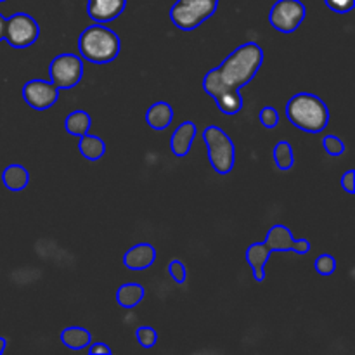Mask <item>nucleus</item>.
Returning a JSON list of instances; mask_svg holds the SVG:
<instances>
[{
    "mask_svg": "<svg viewBox=\"0 0 355 355\" xmlns=\"http://www.w3.org/2000/svg\"><path fill=\"white\" fill-rule=\"evenodd\" d=\"M263 64V51L257 42H246L232 51L220 66L210 69L203 78V89L210 97L227 90H239L248 85Z\"/></svg>",
    "mask_w": 355,
    "mask_h": 355,
    "instance_id": "1",
    "label": "nucleus"
},
{
    "mask_svg": "<svg viewBox=\"0 0 355 355\" xmlns=\"http://www.w3.org/2000/svg\"><path fill=\"white\" fill-rule=\"evenodd\" d=\"M286 114L295 127L309 134H318L329 123L328 106L314 94H295L286 104Z\"/></svg>",
    "mask_w": 355,
    "mask_h": 355,
    "instance_id": "2",
    "label": "nucleus"
},
{
    "mask_svg": "<svg viewBox=\"0 0 355 355\" xmlns=\"http://www.w3.org/2000/svg\"><path fill=\"white\" fill-rule=\"evenodd\" d=\"M80 55L94 64H107L114 61L121 51L120 37L103 23L85 28L78 40Z\"/></svg>",
    "mask_w": 355,
    "mask_h": 355,
    "instance_id": "3",
    "label": "nucleus"
},
{
    "mask_svg": "<svg viewBox=\"0 0 355 355\" xmlns=\"http://www.w3.org/2000/svg\"><path fill=\"white\" fill-rule=\"evenodd\" d=\"M203 139L208 149V162H210L211 168L222 175L231 172L236 163V148L232 139L217 125H210L205 128Z\"/></svg>",
    "mask_w": 355,
    "mask_h": 355,
    "instance_id": "4",
    "label": "nucleus"
},
{
    "mask_svg": "<svg viewBox=\"0 0 355 355\" xmlns=\"http://www.w3.org/2000/svg\"><path fill=\"white\" fill-rule=\"evenodd\" d=\"M218 0H177L170 9V21L182 31H193L210 19Z\"/></svg>",
    "mask_w": 355,
    "mask_h": 355,
    "instance_id": "5",
    "label": "nucleus"
},
{
    "mask_svg": "<svg viewBox=\"0 0 355 355\" xmlns=\"http://www.w3.org/2000/svg\"><path fill=\"white\" fill-rule=\"evenodd\" d=\"M40 37V26L30 14L16 12L6 21L3 40L14 49H26L33 45Z\"/></svg>",
    "mask_w": 355,
    "mask_h": 355,
    "instance_id": "6",
    "label": "nucleus"
},
{
    "mask_svg": "<svg viewBox=\"0 0 355 355\" xmlns=\"http://www.w3.org/2000/svg\"><path fill=\"white\" fill-rule=\"evenodd\" d=\"M49 76L51 82L61 89H73L82 82L83 76V62L76 54H59L49 64Z\"/></svg>",
    "mask_w": 355,
    "mask_h": 355,
    "instance_id": "7",
    "label": "nucleus"
},
{
    "mask_svg": "<svg viewBox=\"0 0 355 355\" xmlns=\"http://www.w3.org/2000/svg\"><path fill=\"white\" fill-rule=\"evenodd\" d=\"M307 7L300 0H277L269 12V23L281 33H293L305 21Z\"/></svg>",
    "mask_w": 355,
    "mask_h": 355,
    "instance_id": "8",
    "label": "nucleus"
},
{
    "mask_svg": "<svg viewBox=\"0 0 355 355\" xmlns=\"http://www.w3.org/2000/svg\"><path fill=\"white\" fill-rule=\"evenodd\" d=\"M23 99L31 110L45 111L59 99V89L47 80H30L23 85Z\"/></svg>",
    "mask_w": 355,
    "mask_h": 355,
    "instance_id": "9",
    "label": "nucleus"
},
{
    "mask_svg": "<svg viewBox=\"0 0 355 355\" xmlns=\"http://www.w3.org/2000/svg\"><path fill=\"white\" fill-rule=\"evenodd\" d=\"M263 243L270 252H295L298 255H305L311 252L309 239H295L291 236L290 227L283 224H276L269 229Z\"/></svg>",
    "mask_w": 355,
    "mask_h": 355,
    "instance_id": "10",
    "label": "nucleus"
},
{
    "mask_svg": "<svg viewBox=\"0 0 355 355\" xmlns=\"http://www.w3.org/2000/svg\"><path fill=\"white\" fill-rule=\"evenodd\" d=\"M127 7V0H87V14L96 23L116 19Z\"/></svg>",
    "mask_w": 355,
    "mask_h": 355,
    "instance_id": "11",
    "label": "nucleus"
},
{
    "mask_svg": "<svg viewBox=\"0 0 355 355\" xmlns=\"http://www.w3.org/2000/svg\"><path fill=\"white\" fill-rule=\"evenodd\" d=\"M156 248L149 243H139L127 250L123 255V266L130 270H144L155 263Z\"/></svg>",
    "mask_w": 355,
    "mask_h": 355,
    "instance_id": "12",
    "label": "nucleus"
},
{
    "mask_svg": "<svg viewBox=\"0 0 355 355\" xmlns=\"http://www.w3.org/2000/svg\"><path fill=\"white\" fill-rule=\"evenodd\" d=\"M196 134V123H193V121H184V123H180L172 134V139H170V151L175 156H179V158H184L191 151V148H193Z\"/></svg>",
    "mask_w": 355,
    "mask_h": 355,
    "instance_id": "13",
    "label": "nucleus"
},
{
    "mask_svg": "<svg viewBox=\"0 0 355 355\" xmlns=\"http://www.w3.org/2000/svg\"><path fill=\"white\" fill-rule=\"evenodd\" d=\"M270 250L267 248L266 243H253L246 248V262L250 263L253 270V277L255 281H263L266 279V266L269 262Z\"/></svg>",
    "mask_w": 355,
    "mask_h": 355,
    "instance_id": "14",
    "label": "nucleus"
},
{
    "mask_svg": "<svg viewBox=\"0 0 355 355\" xmlns=\"http://www.w3.org/2000/svg\"><path fill=\"white\" fill-rule=\"evenodd\" d=\"M173 120V110L166 101H158L153 104L146 113V123L153 128V130H165L170 127Z\"/></svg>",
    "mask_w": 355,
    "mask_h": 355,
    "instance_id": "15",
    "label": "nucleus"
},
{
    "mask_svg": "<svg viewBox=\"0 0 355 355\" xmlns=\"http://www.w3.org/2000/svg\"><path fill=\"white\" fill-rule=\"evenodd\" d=\"M2 182L7 189L17 193V191L26 189V186L30 184V172L23 165L14 163V165H9L3 168Z\"/></svg>",
    "mask_w": 355,
    "mask_h": 355,
    "instance_id": "16",
    "label": "nucleus"
},
{
    "mask_svg": "<svg viewBox=\"0 0 355 355\" xmlns=\"http://www.w3.org/2000/svg\"><path fill=\"white\" fill-rule=\"evenodd\" d=\"M144 286L139 283H125L116 291V304L123 309H134L144 300Z\"/></svg>",
    "mask_w": 355,
    "mask_h": 355,
    "instance_id": "17",
    "label": "nucleus"
},
{
    "mask_svg": "<svg viewBox=\"0 0 355 355\" xmlns=\"http://www.w3.org/2000/svg\"><path fill=\"white\" fill-rule=\"evenodd\" d=\"M92 336L85 328L80 326H69L61 331V343L71 350H83L90 345Z\"/></svg>",
    "mask_w": 355,
    "mask_h": 355,
    "instance_id": "18",
    "label": "nucleus"
},
{
    "mask_svg": "<svg viewBox=\"0 0 355 355\" xmlns=\"http://www.w3.org/2000/svg\"><path fill=\"white\" fill-rule=\"evenodd\" d=\"M78 139V149L83 158L89 159V162H97V159L103 158L104 153H106V144H104L103 139L92 134H85Z\"/></svg>",
    "mask_w": 355,
    "mask_h": 355,
    "instance_id": "19",
    "label": "nucleus"
},
{
    "mask_svg": "<svg viewBox=\"0 0 355 355\" xmlns=\"http://www.w3.org/2000/svg\"><path fill=\"white\" fill-rule=\"evenodd\" d=\"M90 125H92V118H90V114L83 110L71 111V113L66 116L64 121L66 130H68V134L73 135V137H82V135L89 134Z\"/></svg>",
    "mask_w": 355,
    "mask_h": 355,
    "instance_id": "20",
    "label": "nucleus"
},
{
    "mask_svg": "<svg viewBox=\"0 0 355 355\" xmlns=\"http://www.w3.org/2000/svg\"><path fill=\"white\" fill-rule=\"evenodd\" d=\"M215 103L224 114H236L243 110L245 101H243L239 90H227V92H222L220 96L215 97Z\"/></svg>",
    "mask_w": 355,
    "mask_h": 355,
    "instance_id": "21",
    "label": "nucleus"
},
{
    "mask_svg": "<svg viewBox=\"0 0 355 355\" xmlns=\"http://www.w3.org/2000/svg\"><path fill=\"white\" fill-rule=\"evenodd\" d=\"M274 162L279 170H290L295 165L293 148L288 141H279L274 148Z\"/></svg>",
    "mask_w": 355,
    "mask_h": 355,
    "instance_id": "22",
    "label": "nucleus"
},
{
    "mask_svg": "<svg viewBox=\"0 0 355 355\" xmlns=\"http://www.w3.org/2000/svg\"><path fill=\"white\" fill-rule=\"evenodd\" d=\"M135 338H137L139 345H141L142 349H153V347L156 345V342H158V333H156V329L151 328V326H141V328H137V331H135Z\"/></svg>",
    "mask_w": 355,
    "mask_h": 355,
    "instance_id": "23",
    "label": "nucleus"
},
{
    "mask_svg": "<svg viewBox=\"0 0 355 355\" xmlns=\"http://www.w3.org/2000/svg\"><path fill=\"white\" fill-rule=\"evenodd\" d=\"M315 270H318V272L324 277L333 276L336 270L335 257L329 255V253H321V255L315 259Z\"/></svg>",
    "mask_w": 355,
    "mask_h": 355,
    "instance_id": "24",
    "label": "nucleus"
},
{
    "mask_svg": "<svg viewBox=\"0 0 355 355\" xmlns=\"http://www.w3.org/2000/svg\"><path fill=\"white\" fill-rule=\"evenodd\" d=\"M322 148L329 156H340L345 153V142L336 135H324L322 137Z\"/></svg>",
    "mask_w": 355,
    "mask_h": 355,
    "instance_id": "25",
    "label": "nucleus"
},
{
    "mask_svg": "<svg viewBox=\"0 0 355 355\" xmlns=\"http://www.w3.org/2000/svg\"><path fill=\"white\" fill-rule=\"evenodd\" d=\"M260 123L266 128H276L279 125V113H277L276 107L266 106L260 110Z\"/></svg>",
    "mask_w": 355,
    "mask_h": 355,
    "instance_id": "26",
    "label": "nucleus"
},
{
    "mask_svg": "<svg viewBox=\"0 0 355 355\" xmlns=\"http://www.w3.org/2000/svg\"><path fill=\"white\" fill-rule=\"evenodd\" d=\"M168 274H170V277L175 281V283H179V284L186 283L187 269H186V266H184V262H180V260H172V262L168 263Z\"/></svg>",
    "mask_w": 355,
    "mask_h": 355,
    "instance_id": "27",
    "label": "nucleus"
},
{
    "mask_svg": "<svg viewBox=\"0 0 355 355\" xmlns=\"http://www.w3.org/2000/svg\"><path fill=\"white\" fill-rule=\"evenodd\" d=\"M324 3L338 14H347L354 9V0H324Z\"/></svg>",
    "mask_w": 355,
    "mask_h": 355,
    "instance_id": "28",
    "label": "nucleus"
},
{
    "mask_svg": "<svg viewBox=\"0 0 355 355\" xmlns=\"http://www.w3.org/2000/svg\"><path fill=\"white\" fill-rule=\"evenodd\" d=\"M342 187L349 194L355 193V172L354 170H347L342 177Z\"/></svg>",
    "mask_w": 355,
    "mask_h": 355,
    "instance_id": "29",
    "label": "nucleus"
},
{
    "mask_svg": "<svg viewBox=\"0 0 355 355\" xmlns=\"http://www.w3.org/2000/svg\"><path fill=\"white\" fill-rule=\"evenodd\" d=\"M87 349H89L90 355H99V354L111 355V354H113V350H111L110 347L106 345V343H101V342H96V343L90 342V345L87 347Z\"/></svg>",
    "mask_w": 355,
    "mask_h": 355,
    "instance_id": "30",
    "label": "nucleus"
},
{
    "mask_svg": "<svg viewBox=\"0 0 355 355\" xmlns=\"http://www.w3.org/2000/svg\"><path fill=\"white\" fill-rule=\"evenodd\" d=\"M6 17L2 16V14H0V42L3 40V35H6Z\"/></svg>",
    "mask_w": 355,
    "mask_h": 355,
    "instance_id": "31",
    "label": "nucleus"
},
{
    "mask_svg": "<svg viewBox=\"0 0 355 355\" xmlns=\"http://www.w3.org/2000/svg\"><path fill=\"white\" fill-rule=\"evenodd\" d=\"M6 347H7V340L3 338V336H0V354H3Z\"/></svg>",
    "mask_w": 355,
    "mask_h": 355,
    "instance_id": "32",
    "label": "nucleus"
},
{
    "mask_svg": "<svg viewBox=\"0 0 355 355\" xmlns=\"http://www.w3.org/2000/svg\"><path fill=\"white\" fill-rule=\"evenodd\" d=\"M0 2H7V0H0Z\"/></svg>",
    "mask_w": 355,
    "mask_h": 355,
    "instance_id": "33",
    "label": "nucleus"
}]
</instances>
